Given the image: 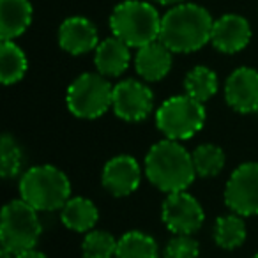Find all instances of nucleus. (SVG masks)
<instances>
[{
  "label": "nucleus",
  "mask_w": 258,
  "mask_h": 258,
  "mask_svg": "<svg viewBox=\"0 0 258 258\" xmlns=\"http://www.w3.org/2000/svg\"><path fill=\"white\" fill-rule=\"evenodd\" d=\"M212 25L214 20L207 9L193 2H182L163 15L159 41L173 53H193L211 43Z\"/></svg>",
  "instance_id": "obj_1"
},
{
  "label": "nucleus",
  "mask_w": 258,
  "mask_h": 258,
  "mask_svg": "<svg viewBox=\"0 0 258 258\" xmlns=\"http://www.w3.org/2000/svg\"><path fill=\"white\" fill-rule=\"evenodd\" d=\"M144 172L152 186L166 195L186 191L197 177L191 152L180 142L168 138L149 149Z\"/></svg>",
  "instance_id": "obj_2"
},
{
  "label": "nucleus",
  "mask_w": 258,
  "mask_h": 258,
  "mask_svg": "<svg viewBox=\"0 0 258 258\" xmlns=\"http://www.w3.org/2000/svg\"><path fill=\"white\" fill-rule=\"evenodd\" d=\"M163 16L151 0H124L110 15V30L131 48H142L159 39Z\"/></svg>",
  "instance_id": "obj_3"
},
{
  "label": "nucleus",
  "mask_w": 258,
  "mask_h": 258,
  "mask_svg": "<svg viewBox=\"0 0 258 258\" xmlns=\"http://www.w3.org/2000/svg\"><path fill=\"white\" fill-rule=\"evenodd\" d=\"M20 198L39 212L58 211L71 198V182L60 168L37 165L20 177Z\"/></svg>",
  "instance_id": "obj_4"
},
{
  "label": "nucleus",
  "mask_w": 258,
  "mask_h": 258,
  "mask_svg": "<svg viewBox=\"0 0 258 258\" xmlns=\"http://www.w3.org/2000/svg\"><path fill=\"white\" fill-rule=\"evenodd\" d=\"M43 235L39 211L18 198L4 205L0 216V244L11 253L20 254L36 249Z\"/></svg>",
  "instance_id": "obj_5"
},
{
  "label": "nucleus",
  "mask_w": 258,
  "mask_h": 258,
  "mask_svg": "<svg viewBox=\"0 0 258 258\" xmlns=\"http://www.w3.org/2000/svg\"><path fill=\"white\" fill-rule=\"evenodd\" d=\"M207 111L204 103L187 94L165 99L156 110V125L168 140H189L204 127Z\"/></svg>",
  "instance_id": "obj_6"
},
{
  "label": "nucleus",
  "mask_w": 258,
  "mask_h": 258,
  "mask_svg": "<svg viewBox=\"0 0 258 258\" xmlns=\"http://www.w3.org/2000/svg\"><path fill=\"white\" fill-rule=\"evenodd\" d=\"M113 85L99 73H83L68 87L66 104L78 118H99L111 108Z\"/></svg>",
  "instance_id": "obj_7"
},
{
  "label": "nucleus",
  "mask_w": 258,
  "mask_h": 258,
  "mask_svg": "<svg viewBox=\"0 0 258 258\" xmlns=\"http://www.w3.org/2000/svg\"><path fill=\"white\" fill-rule=\"evenodd\" d=\"M225 204L242 218L258 216V163L239 165L225 186Z\"/></svg>",
  "instance_id": "obj_8"
},
{
  "label": "nucleus",
  "mask_w": 258,
  "mask_h": 258,
  "mask_svg": "<svg viewBox=\"0 0 258 258\" xmlns=\"http://www.w3.org/2000/svg\"><path fill=\"white\" fill-rule=\"evenodd\" d=\"M161 219L173 235H193L205 221L202 204L187 191L170 193L161 207Z\"/></svg>",
  "instance_id": "obj_9"
},
{
  "label": "nucleus",
  "mask_w": 258,
  "mask_h": 258,
  "mask_svg": "<svg viewBox=\"0 0 258 258\" xmlns=\"http://www.w3.org/2000/svg\"><path fill=\"white\" fill-rule=\"evenodd\" d=\"M111 108L120 120L142 122L154 110V94L151 87L140 80H122L113 85Z\"/></svg>",
  "instance_id": "obj_10"
},
{
  "label": "nucleus",
  "mask_w": 258,
  "mask_h": 258,
  "mask_svg": "<svg viewBox=\"0 0 258 258\" xmlns=\"http://www.w3.org/2000/svg\"><path fill=\"white\" fill-rule=\"evenodd\" d=\"M104 189L117 198L129 197L140 187L142 166L133 156L120 154L108 159L101 175Z\"/></svg>",
  "instance_id": "obj_11"
},
{
  "label": "nucleus",
  "mask_w": 258,
  "mask_h": 258,
  "mask_svg": "<svg viewBox=\"0 0 258 258\" xmlns=\"http://www.w3.org/2000/svg\"><path fill=\"white\" fill-rule=\"evenodd\" d=\"M225 99L239 113L258 111V71L253 68H237L225 83Z\"/></svg>",
  "instance_id": "obj_12"
},
{
  "label": "nucleus",
  "mask_w": 258,
  "mask_h": 258,
  "mask_svg": "<svg viewBox=\"0 0 258 258\" xmlns=\"http://www.w3.org/2000/svg\"><path fill=\"white\" fill-rule=\"evenodd\" d=\"M251 41V25L244 16L228 13L214 20L211 44L218 51L233 55L242 51Z\"/></svg>",
  "instance_id": "obj_13"
},
{
  "label": "nucleus",
  "mask_w": 258,
  "mask_h": 258,
  "mask_svg": "<svg viewBox=\"0 0 258 258\" xmlns=\"http://www.w3.org/2000/svg\"><path fill=\"white\" fill-rule=\"evenodd\" d=\"M58 44L69 55H85L99 44L97 29L85 16H69L58 27Z\"/></svg>",
  "instance_id": "obj_14"
},
{
  "label": "nucleus",
  "mask_w": 258,
  "mask_h": 258,
  "mask_svg": "<svg viewBox=\"0 0 258 258\" xmlns=\"http://www.w3.org/2000/svg\"><path fill=\"white\" fill-rule=\"evenodd\" d=\"M173 64V51L163 41H152L138 48L135 55V69L144 82H161Z\"/></svg>",
  "instance_id": "obj_15"
},
{
  "label": "nucleus",
  "mask_w": 258,
  "mask_h": 258,
  "mask_svg": "<svg viewBox=\"0 0 258 258\" xmlns=\"http://www.w3.org/2000/svg\"><path fill=\"white\" fill-rule=\"evenodd\" d=\"M131 64V46L122 39L111 36L101 41L94 50V66L99 75L106 78H118Z\"/></svg>",
  "instance_id": "obj_16"
},
{
  "label": "nucleus",
  "mask_w": 258,
  "mask_h": 258,
  "mask_svg": "<svg viewBox=\"0 0 258 258\" xmlns=\"http://www.w3.org/2000/svg\"><path fill=\"white\" fill-rule=\"evenodd\" d=\"M34 9L30 0H0V37L15 41L32 23Z\"/></svg>",
  "instance_id": "obj_17"
},
{
  "label": "nucleus",
  "mask_w": 258,
  "mask_h": 258,
  "mask_svg": "<svg viewBox=\"0 0 258 258\" xmlns=\"http://www.w3.org/2000/svg\"><path fill=\"white\" fill-rule=\"evenodd\" d=\"M60 219L66 228L78 233H87L96 228L99 221V211L90 198L73 197L60 209Z\"/></svg>",
  "instance_id": "obj_18"
},
{
  "label": "nucleus",
  "mask_w": 258,
  "mask_h": 258,
  "mask_svg": "<svg viewBox=\"0 0 258 258\" xmlns=\"http://www.w3.org/2000/svg\"><path fill=\"white\" fill-rule=\"evenodd\" d=\"M29 69L27 55L15 41L2 39L0 44V80L4 85H15Z\"/></svg>",
  "instance_id": "obj_19"
},
{
  "label": "nucleus",
  "mask_w": 258,
  "mask_h": 258,
  "mask_svg": "<svg viewBox=\"0 0 258 258\" xmlns=\"http://www.w3.org/2000/svg\"><path fill=\"white\" fill-rule=\"evenodd\" d=\"M214 242L218 244L221 249L226 251H232L237 249L244 244L247 235V230H246V223H244L242 216L235 214H225V216H219L214 223Z\"/></svg>",
  "instance_id": "obj_20"
},
{
  "label": "nucleus",
  "mask_w": 258,
  "mask_h": 258,
  "mask_svg": "<svg viewBox=\"0 0 258 258\" xmlns=\"http://www.w3.org/2000/svg\"><path fill=\"white\" fill-rule=\"evenodd\" d=\"M219 89L218 75L207 66H195L184 78V90L187 96L200 103H207L216 96Z\"/></svg>",
  "instance_id": "obj_21"
},
{
  "label": "nucleus",
  "mask_w": 258,
  "mask_h": 258,
  "mask_svg": "<svg viewBox=\"0 0 258 258\" xmlns=\"http://www.w3.org/2000/svg\"><path fill=\"white\" fill-rule=\"evenodd\" d=\"M159 249L154 237L140 230H131L118 237L115 258H158Z\"/></svg>",
  "instance_id": "obj_22"
},
{
  "label": "nucleus",
  "mask_w": 258,
  "mask_h": 258,
  "mask_svg": "<svg viewBox=\"0 0 258 258\" xmlns=\"http://www.w3.org/2000/svg\"><path fill=\"white\" fill-rule=\"evenodd\" d=\"M195 173L200 179H212L223 172L226 165V154L219 145L202 144L191 152Z\"/></svg>",
  "instance_id": "obj_23"
},
{
  "label": "nucleus",
  "mask_w": 258,
  "mask_h": 258,
  "mask_svg": "<svg viewBox=\"0 0 258 258\" xmlns=\"http://www.w3.org/2000/svg\"><path fill=\"white\" fill-rule=\"evenodd\" d=\"M118 239L106 230H90L85 233L82 242L83 258H115Z\"/></svg>",
  "instance_id": "obj_24"
},
{
  "label": "nucleus",
  "mask_w": 258,
  "mask_h": 258,
  "mask_svg": "<svg viewBox=\"0 0 258 258\" xmlns=\"http://www.w3.org/2000/svg\"><path fill=\"white\" fill-rule=\"evenodd\" d=\"M23 166V149L15 137L6 133L0 138V173L4 179H15Z\"/></svg>",
  "instance_id": "obj_25"
},
{
  "label": "nucleus",
  "mask_w": 258,
  "mask_h": 258,
  "mask_svg": "<svg viewBox=\"0 0 258 258\" xmlns=\"http://www.w3.org/2000/svg\"><path fill=\"white\" fill-rule=\"evenodd\" d=\"M200 256V244L193 235H175L168 240L163 258H198Z\"/></svg>",
  "instance_id": "obj_26"
},
{
  "label": "nucleus",
  "mask_w": 258,
  "mask_h": 258,
  "mask_svg": "<svg viewBox=\"0 0 258 258\" xmlns=\"http://www.w3.org/2000/svg\"><path fill=\"white\" fill-rule=\"evenodd\" d=\"M16 258H48V256L37 249H30V251H25V253L16 254Z\"/></svg>",
  "instance_id": "obj_27"
},
{
  "label": "nucleus",
  "mask_w": 258,
  "mask_h": 258,
  "mask_svg": "<svg viewBox=\"0 0 258 258\" xmlns=\"http://www.w3.org/2000/svg\"><path fill=\"white\" fill-rule=\"evenodd\" d=\"M151 2H154V4H161V6H177V4H182V2H186V0H151Z\"/></svg>",
  "instance_id": "obj_28"
},
{
  "label": "nucleus",
  "mask_w": 258,
  "mask_h": 258,
  "mask_svg": "<svg viewBox=\"0 0 258 258\" xmlns=\"http://www.w3.org/2000/svg\"><path fill=\"white\" fill-rule=\"evenodd\" d=\"M0 258H16V254L11 253L9 249H6V247H2L0 249Z\"/></svg>",
  "instance_id": "obj_29"
},
{
  "label": "nucleus",
  "mask_w": 258,
  "mask_h": 258,
  "mask_svg": "<svg viewBox=\"0 0 258 258\" xmlns=\"http://www.w3.org/2000/svg\"><path fill=\"white\" fill-rule=\"evenodd\" d=\"M251 258H258V253H256V254H254V256H251Z\"/></svg>",
  "instance_id": "obj_30"
},
{
  "label": "nucleus",
  "mask_w": 258,
  "mask_h": 258,
  "mask_svg": "<svg viewBox=\"0 0 258 258\" xmlns=\"http://www.w3.org/2000/svg\"><path fill=\"white\" fill-rule=\"evenodd\" d=\"M256 115H258V111H256Z\"/></svg>",
  "instance_id": "obj_31"
}]
</instances>
